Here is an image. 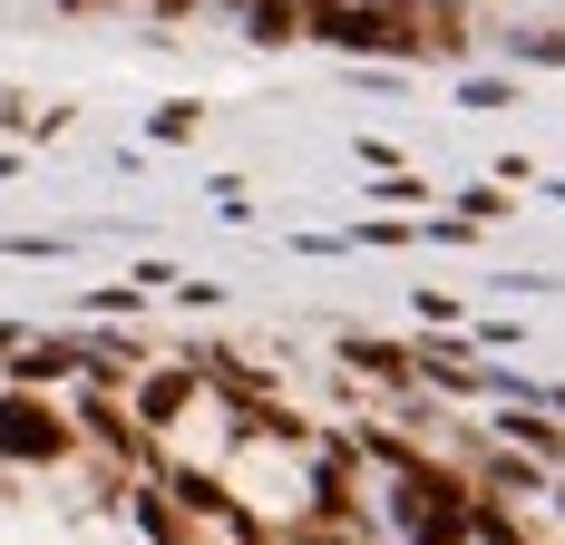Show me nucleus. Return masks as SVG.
<instances>
[{"label":"nucleus","mask_w":565,"mask_h":545,"mask_svg":"<svg viewBox=\"0 0 565 545\" xmlns=\"http://www.w3.org/2000/svg\"><path fill=\"white\" fill-rule=\"evenodd\" d=\"M292 545H312V536H292Z\"/></svg>","instance_id":"obj_3"},{"label":"nucleus","mask_w":565,"mask_h":545,"mask_svg":"<svg viewBox=\"0 0 565 545\" xmlns=\"http://www.w3.org/2000/svg\"><path fill=\"white\" fill-rule=\"evenodd\" d=\"M225 496L254 516V526H302L312 506H322V468H312V448H292V429H264V438H234V458L215 468Z\"/></svg>","instance_id":"obj_1"},{"label":"nucleus","mask_w":565,"mask_h":545,"mask_svg":"<svg viewBox=\"0 0 565 545\" xmlns=\"http://www.w3.org/2000/svg\"><path fill=\"white\" fill-rule=\"evenodd\" d=\"M234 438H244V429H234V399L215 381H195L167 419H157V458H167L175 478H215V468L234 458Z\"/></svg>","instance_id":"obj_2"}]
</instances>
